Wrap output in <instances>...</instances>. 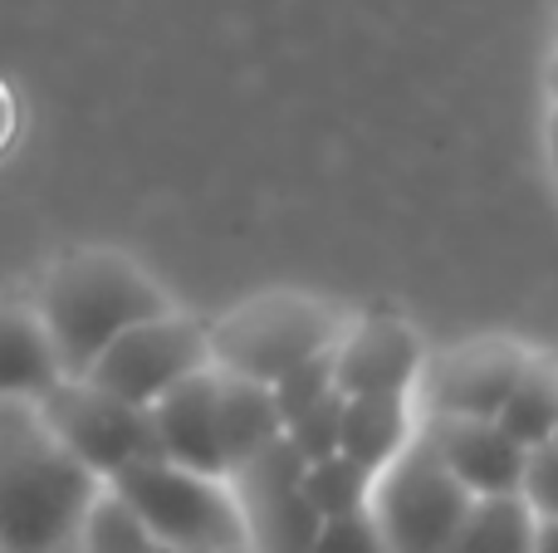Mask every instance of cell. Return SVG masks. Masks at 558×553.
<instances>
[{"instance_id":"obj_1","label":"cell","mask_w":558,"mask_h":553,"mask_svg":"<svg viewBox=\"0 0 558 553\" xmlns=\"http://www.w3.org/2000/svg\"><path fill=\"white\" fill-rule=\"evenodd\" d=\"M98 486L49 431L39 402L0 397V553H78V525Z\"/></svg>"},{"instance_id":"obj_2","label":"cell","mask_w":558,"mask_h":553,"mask_svg":"<svg viewBox=\"0 0 558 553\" xmlns=\"http://www.w3.org/2000/svg\"><path fill=\"white\" fill-rule=\"evenodd\" d=\"M167 309V294L113 250H78L59 260L35 294V314L64 378H84L118 333Z\"/></svg>"},{"instance_id":"obj_3","label":"cell","mask_w":558,"mask_h":553,"mask_svg":"<svg viewBox=\"0 0 558 553\" xmlns=\"http://www.w3.org/2000/svg\"><path fill=\"white\" fill-rule=\"evenodd\" d=\"M104 486H113L118 495L143 515V525L153 529V539L162 549L226 553V549L245 544L241 505H235L231 486L216 476H196V470L153 456V460L123 466L118 476H108Z\"/></svg>"},{"instance_id":"obj_4","label":"cell","mask_w":558,"mask_h":553,"mask_svg":"<svg viewBox=\"0 0 558 553\" xmlns=\"http://www.w3.org/2000/svg\"><path fill=\"white\" fill-rule=\"evenodd\" d=\"M475 495L441 466L422 437H412L373 480L367 515L392 553H441L465 525Z\"/></svg>"},{"instance_id":"obj_5","label":"cell","mask_w":558,"mask_h":553,"mask_svg":"<svg viewBox=\"0 0 558 553\" xmlns=\"http://www.w3.org/2000/svg\"><path fill=\"white\" fill-rule=\"evenodd\" d=\"M343 339V323L333 309L299 294H265L245 309L226 314L211 329V368L235 372V378L275 382L294 362L333 348Z\"/></svg>"},{"instance_id":"obj_6","label":"cell","mask_w":558,"mask_h":553,"mask_svg":"<svg viewBox=\"0 0 558 553\" xmlns=\"http://www.w3.org/2000/svg\"><path fill=\"white\" fill-rule=\"evenodd\" d=\"M39 417L64 441L69 456L84 460L98 480L118 476L133 460L162 456L157 451V431H153V411L94 388L88 378H59L39 397Z\"/></svg>"},{"instance_id":"obj_7","label":"cell","mask_w":558,"mask_h":553,"mask_svg":"<svg viewBox=\"0 0 558 553\" xmlns=\"http://www.w3.org/2000/svg\"><path fill=\"white\" fill-rule=\"evenodd\" d=\"M202 368H211V333L167 309L157 319H143L118 333L84 378L123 402L153 407L167 388H177L182 378H192Z\"/></svg>"},{"instance_id":"obj_8","label":"cell","mask_w":558,"mask_h":553,"mask_svg":"<svg viewBox=\"0 0 558 553\" xmlns=\"http://www.w3.org/2000/svg\"><path fill=\"white\" fill-rule=\"evenodd\" d=\"M304 466L308 460L289 446V437H279L226 476L245 519V544L255 553H304L314 544L324 515L304 495Z\"/></svg>"},{"instance_id":"obj_9","label":"cell","mask_w":558,"mask_h":553,"mask_svg":"<svg viewBox=\"0 0 558 553\" xmlns=\"http://www.w3.org/2000/svg\"><path fill=\"white\" fill-rule=\"evenodd\" d=\"M416 437L441 456V466L471 490L475 500L490 495H520L524 486V460L530 451L514 437H505L500 421L490 417H446V411H432L422 421Z\"/></svg>"},{"instance_id":"obj_10","label":"cell","mask_w":558,"mask_h":553,"mask_svg":"<svg viewBox=\"0 0 558 553\" xmlns=\"http://www.w3.org/2000/svg\"><path fill=\"white\" fill-rule=\"evenodd\" d=\"M422 372V339L407 323L367 319L333 348V388L343 397H407Z\"/></svg>"},{"instance_id":"obj_11","label":"cell","mask_w":558,"mask_h":553,"mask_svg":"<svg viewBox=\"0 0 558 553\" xmlns=\"http://www.w3.org/2000/svg\"><path fill=\"white\" fill-rule=\"evenodd\" d=\"M524 368H530V353L505 339L465 343V348L446 353L436 362L426 402H432V411H446V417H490L495 421V411L505 407V397L514 392Z\"/></svg>"},{"instance_id":"obj_12","label":"cell","mask_w":558,"mask_h":553,"mask_svg":"<svg viewBox=\"0 0 558 553\" xmlns=\"http://www.w3.org/2000/svg\"><path fill=\"white\" fill-rule=\"evenodd\" d=\"M216 392H221V372L202 368L192 378H182L177 388H167L147 411H153L162 460L196 470V476L226 480L221 431H216Z\"/></svg>"},{"instance_id":"obj_13","label":"cell","mask_w":558,"mask_h":553,"mask_svg":"<svg viewBox=\"0 0 558 553\" xmlns=\"http://www.w3.org/2000/svg\"><path fill=\"white\" fill-rule=\"evenodd\" d=\"M216 431H221L226 476H231L235 466H245L251 456H260L270 441L284 437V417H279V407H275L270 382L221 372V392H216Z\"/></svg>"},{"instance_id":"obj_14","label":"cell","mask_w":558,"mask_h":553,"mask_svg":"<svg viewBox=\"0 0 558 553\" xmlns=\"http://www.w3.org/2000/svg\"><path fill=\"white\" fill-rule=\"evenodd\" d=\"M64 378L54 362V348L45 339L35 304L0 299V397H29L39 402Z\"/></svg>"},{"instance_id":"obj_15","label":"cell","mask_w":558,"mask_h":553,"mask_svg":"<svg viewBox=\"0 0 558 553\" xmlns=\"http://www.w3.org/2000/svg\"><path fill=\"white\" fill-rule=\"evenodd\" d=\"M412 411H407V397H348L343 402V437H338V451L348 460H357L363 470H383L397 451L412 441Z\"/></svg>"},{"instance_id":"obj_16","label":"cell","mask_w":558,"mask_h":553,"mask_svg":"<svg viewBox=\"0 0 558 553\" xmlns=\"http://www.w3.org/2000/svg\"><path fill=\"white\" fill-rule=\"evenodd\" d=\"M505 437H514L524 451H539L554 441L558 431V362L530 358V368L520 372L514 392L505 397V407L495 411Z\"/></svg>"},{"instance_id":"obj_17","label":"cell","mask_w":558,"mask_h":553,"mask_svg":"<svg viewBox=\"0 0 558 553\" xmlns=\"http://www.w3.org/2000/svg\"><path fill=\"white\" fill-rule=\"evenodd\" d=\"M441 553H534V509L524 505V495L475 500Z\"/></svg>"},{"instance_id":"obj_18","label":"cell","mask_w":558,"mask_h":553,"mask_svg":"<svg viewBox=\"0 0 558 553\" xmlns=\"http://www.w3.org/2000/svg\"><path fill=\"white\" fill-rule=\"evenodd\" d=\"M157 539L113 486H98L78 525V553H153Z\"/></svg>"},{"instance_id":"obj_19","label":"cell","mask_w":558,"mask_h":553,"mask_svg":"<svg viewBox=\"0 0 558 553\" xmlns=\"http://www.w3.org/2000/svg\"><path fill=\"white\" fill-rule=\"evenodd\" d=\"M373 480H377L373 470H363L357 460H348L343 451H333V456L304 466V495L324 519H343V515H363L367 509Z\"/></svg>"},{"instance_id":"obj_20","label":"cell","mask_w":558,"mask_h":553,"mask_svg":"<svg viewBox=\"0 0 558 553\" xmlns=\"http://www.w3.org/2000/svg\"><path fill=\"white\" fill-rule=\"evenodd\" d=\"M333 348H338V343H333ZM333 348H324V353H314V358L294 362L284 378L270 382L275 407H279V417H284V427L299 417V411L314 407L318 397H328V392H333Z\"/></svg>"},{"instance_id":"obj_21","label":"cell","mask_w":558,"mask_h":553,"mask_svg":"<svg viewBox=\"0 0 558 553\" xmlns=\"http://www.w3.org/2000/svg\"><path fill=\"white\" fill-rule=\"evenodd\" d=\"M343 392H328V397H318L308 411H299L294 421L284 427V437H289V446L299 451L304 460H324V456H333L338 451V437H343Z\"/></svg>"},{"instance_id":"obj_22","label":"cell","mask_w":558,"mask_h":553,"mask_svg":"<svg viewBox=\"0 0 558 553\" xmlns=\"http://www.w3.org/2000/svg\"><path fill=\"white\" fill-rule=\"evenodd\" d=\"M304 553H392L383 539V529H377V519L367 515H343V519H324L314 534V544Z\"/></svg>"},{"instance_id":"obj_23","label":"cell","mask_w":558,"mask_h":553,"mask_svg":"<svg viewBox=\"0 0 558 553\" xmlns=\"http://www.w3.org/2000/svg\"><path fill=\"white\" fill-rule=\"evenodd\" d=\"M520 495H524V505H530L534 515H558V441L530 451Z\"/></svg>"},{"instance_id":"obj_24","label":"cell","mask_w":558,"mask_h":553,"mask_svg":"<svg viewBox=\"0 0 558 553\" xmlns=\"http://www.w3.org/2000/svg\"><path fill=\"white\" fill-rule=\"evenodd\" d=\"M534 553H558V515H534Z\"/></svg>"},{"instance_id":"obj_25","label":"cell","mask_w":558,"mask_h":553,"mask_svg":"<svg viewBox=\"0 0 558 553\" xmlns=\"http://www.w3.org/2000/svg\"><path fill=\"white\" fill-rule=\"evenodd\" d=\"M10 127H15V108H10V94H5V88H0V147H5Z\"/></svg>"},{"instance_id":"obj_26","label":"cell","mask_w":558,"mask_h":553,"mask_svg":"<svg viewBox=\"0 0 558 553\" xmlns=\"http://www.w3.org/2000/svg\"><path fill=\"white\" fill-rule=\"evenodd\" d=\"M549 157H554V167H558V103L549 108Z\"/></svg>"},{"instance_id":"obj_27","label":"cell","mask_w":558,"mask_h":553,"mask_svg":"<svg viewBox=\"0 0 558 553\" xmlns=\"http://www.w3.org/2000/svg\"><path fill=\"white\" fill-rule=\"evenodd\" d=\"M549 98L558 103V54H554V64H549Z\"/></svg>"},{"instance_id":"obj_28","label":"cell","mask_w":558,"mask_h":553,"mask_svg":"<svg viewBox=\"0 0 558 553\" xmlns=\"http://www.w3.org/2000/svg\"><path fill=\"white\" fill-rule=\"evenodd\" d=\"M153 553H177V549H162V544H157V549H153Z\"/></svg>"},{"instance_id":"obj_29","label":"cell","mask_w":558,"mask_h":553,"mask_svg":"<svg viewBox=\"0 0 558 553\" xmlns=\"http://www.w3.org/2000/svg\"><path fill=\"white\" fill-rule=\"evenodd\" d=\"M554 441H558V431H554Z\"/></svg>"}]
</instances>
